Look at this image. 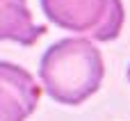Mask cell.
Listing matches in <instances>:
<instances>
[{
    "instance_id": "1",
    "label": "cell",
    "mask_w": 130,
    "mask_h": 121,
    "mask_svg": "<svg viewBox=\"0 0 130 121\" xmlns=\"http://www.w3.org/2000/svg\"><path fill=\"white\" fill-rule=\"evenodd\" d=\"M105 75L103 55L91 39H62L53 43L39 64L46 94L62 105H80L98 92Z\"/></svg>"
},
{
    "instance_id": "2",
    "label": "cell",
    "mask_w": 130,
    "mask_h": 121,
    "mask_svg": "<svg viewBox=\"0 0 130 121\" xmlns=\"http://www.w3.org/2000/svg\"><path fill=\"white\" fill-rule=\"evenodd\" d=\"M41 9L57 27L87 34L94 41L117 39L126 21L121 0H41Z\"/></svg>"
},
{
    "instance_id": "3",
    "label": "cell",
    "mask_w": 130,
    "mask_h": 121,
    "mask_svg": "<svg viewBox=\"0 0 130 121\" xmlns=\"http://www.w3.org/2000/svg\"><path fill=\"white\" fill-rule=\"evenodd\" d=\"M41 87L23 66L0 64V121H25L39 105Z\"/></svg>"
},
{
    "instance_id": "4",
    "label": "cell",
    "mask_w": 130,
    "mask_h": 121,
    "mask_svg": "<svg viewBox=\"0 0 130 121\" xmlns=\"http://www.w3.org/2000/svg\"><path fill=\"white\" fill-rule=\"evenodd\" d=\"M0 37L5 41H16L21 46L37 43L39 37H43L46 27L37 25L32 21V14L25 5V0H0Z\"/></svg>"
},
{
    "instance_id": "5",
    "label": "cell",
    "mask_w": 130,
    "mask_h": 121,
    "mask_svg": "<svg viewBox=\"0 0 130 121\" xmlns=\"http://www.w3.org/2000/svg\"><path fill=\"white\" fill-rule=\"evenodd\" d=\"M128 80H130V66H128Z\"/></svg>"
}]
</instances>
